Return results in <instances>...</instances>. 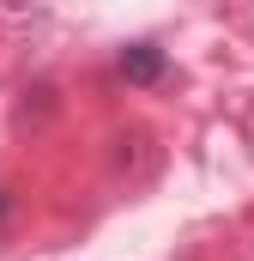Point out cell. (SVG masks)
Instances as JSON below:
<instances>
[{"label":"cell","instance_id":"1","mask_svg":"<svg viewBox=\"0 0 254 261\" xmlns=\"http://www.w3.org/2000/svg\"><path fill=\"white\" fill-rule=\"evenodd\" d=\"M121 73H127V79H157V73H164V55H157L151 43H139V49L121 55Z\"/></svg>","mask_w":254,"mask_h":261}]
</instances>
